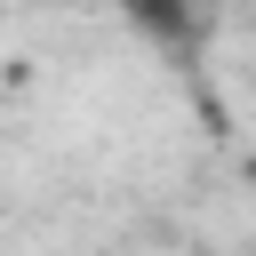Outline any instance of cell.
Returning a JSON list of instances; mask_svg holds the SVG:
<instances>
[{
    "mask_svg": "<svg viewBox=\"0 0 256 256\" xmlns=\"http://www.w3.org/2000/svg\"><path fill=\"white\" fill-rule=\"evenodd\" d=\"M144 40H160V48H184L192 40V0H112Z\"/></svg>",
    "mask_w": 256,
    "mask_h": 256,
    "instance_id": "obj_1",
    "label": "cell"
}]
</instances>
